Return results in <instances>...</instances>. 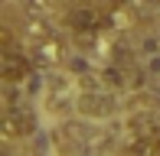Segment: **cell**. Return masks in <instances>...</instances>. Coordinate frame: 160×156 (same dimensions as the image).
I'll use <instances>...</instances> for the list:
<instances>
[{
	"label": "cell",
	"mask_w": 160,
	"mask_h": 156,
	"mask_svg": "<svg viewBox=\"0 0 160 156\" xmlns=\"http://www.w3.org/2000/svg\"><path fill=\"white\" fill-rule=\"evenodd\" d=\"M128 146L134 156H160V117L141 114L128 124Z\"/></svg>",
	"instance_id": "1"
},
{
	"label": "cell",
	"mask_w": 160,
	"mask_h": 156,
	"mask_svg": "<svg viewBox=\"0 0 160 156\" xmlns=\"http://www.w3.org/2000/svg\"><path fill=\"white\" fill-rule=\"evenodd\" d=\"M33 127H36V120L23 104H17V101L7 104V117H3L7 137H26V133H33Z\"/></svg>",
	"instance_id": "4"
},
{
	"label": "cell",
	"mask_w": 160,
	"mask_h": 156,
	"mask_svg": "<svg viewBox=\"0 0 160 156\" xmlns=\"http://www.w3.org/2000/svg\"><path fill=\"white\" fill-rule=\"evenodd\" d=\"M30 72H33L30 55L20 52V49L7 39V49H3V78H7L10 85H20V81H26V78H30Z\"/></svg>",
	"instance_id": "3"
},
{
	"label": "cell",
	"mask_w": 160,
	"mask_h": 156,
	"mask_svg": "<svg viewBox=\"0 0 160 156\" xmlns=\"http://www.w3.org/2000/svg\"><path fill=\"white\" fill-rule=\"evenodd\" d=\"M65 26H69L72 33H78V36H92V33L105 30L108 26V16L98 10L95 3H78L69 10V16H65Z\"/></svg>",
	"instance_id": "2"
}]
</instances>
